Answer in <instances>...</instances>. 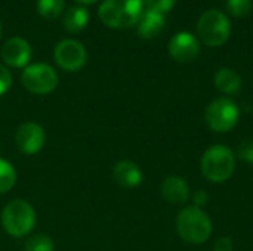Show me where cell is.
Instances as JSON below:
<instances>
[{
  "label": "cell",
  "instance_id": "1",
  "mask_svg": "<svg viewBox=\"0 0 253 251\" xmlns=\"http://www.w3.org/2000/svg\"><path fill=\"white\" fill-rule=\"evenodd\" d=\"M176 231L185 243L203 244L212 234V220L203 209L190 206L178 215Z\"/></svg>",
  "mask_w": 253,
  "mask_h": 251
},
{
  "label": "cell",
  "instance_id": "2",
  "mask_svg": "<svg viewBox=\"0 0 253 251\" xmlns=\"http://www.w3.org/2000/svg\"><path fill=\"white\" fill-rule=\"evenodd\" d=\"M141 0H105L99 7L101 21L111 28H130L142 16Z\"/></svg>",
  "mask_w": 253,
  "mask_h": 251
},
{
  "label": "cell",
  "instance_id": "3",
  "mask_svg": "<svg viewBox=\"0 0 253 251\" xmlns=\"http://www.w3.org/2000/svg\"><path fill=\"white\" fill-rule=\"evenodd\" d=\"M200 169L208 180L222 183L233 176L236 169V157L228 146L215 145L203 154Z\"/></svg>",
  "mask_w": 253,
  "mask_h": 251
},
{
  "label": "cell",
  "instance_id": "4",
  "mask_svg": "<svg viewBox=\"0 0 253 251\" xmlns=\"http://www.w3.org/2000/svg\"><path fill=\"white\" fill-rule=\"evenodd\" d=\"M1 225L10 237H25L36 225V212L30 203L24 200H13L3 209Z\"/></svg>",
  "mask_w": 253,
  "mask_h": 251
},
{
  "label": "cell",
  "instance_id": "5",
  "mask_svg": "<svg viewBox=\"0 0 253 251\" xmlns=\"http://www.w3.org/2000/svg\"><path fill=\"white\" fill-rule=\"evenodd\" d=\"M230 33L231 25L228 18L222 12L215 9L205 12L197 22L199 38L211 47L224 44L228 40Z\"/></svg>",
  "mask_w": 253,
  "mask_h": 251
},
{
  "label": "cell",
  "instance_id": "6",
  "mask_svg": "<svg viewBox=\"0 0 253 251\" xmlns=\"http://www.w3.org/2000/svg\"><path fill=\"white\" fill-rule=\"evenodd\" d=\"M240 117L239 107L227 98H219L213 101L206 108V123L208 126L218 133H227L236 127Z\"/></svg>",
  "mask_w": 253,
  "mask_h": 251
},
{
  "label": "cell",
  "instance_id": "7",
  "mask_svg": "<svg viewBox=\"0 0 253 251\" xmlns=\"http://www.w3.org/2000/svg\"><path fill=\"white\" fill-rule=\"evenodd\" d=\"M21 81L24 87L31 93L47 95L56 89L58 74L47 64H33L24 70L21 75Z\"/></svg>",
  "mask_w": 253,
  "mask_h": 251
},
{
  "label": "cell",
  "instance_id": "8",
  "mask_svg": "<svg viewBox=\"0 0 253 251\" xmlns=\"http://www.w3.org/2000/svg\"><path fill=\"white\" fill-rule=\"evenodd\" d=\"M53 56H55V62L64 71H70V72L82 70L87 61V52L84 46L73 38L59 41L55 47Z\"/></svg>",
  "mask_w": 253,
  "mask_h": 251
},
{
  "label": "cell",
  "instance_id": "9",
  "mask_svg": "<svg viewBox=\"0 0 253 251\" xmlns=\"http://www.w3.org/2000/svg\"><path fill=\"white\" fill-rule=\"evenodd\" d=\"M44 141H46V135L43 127L33 121L21 124L15 133V142L18 149L27 155L37 154L43 148Z\"/></svg>",
  "mask_w": 253,
  "mask_h": 251
},
{
  "label": "cell",
  "instance_id": "10",
  "mask_svg": "<svg viewBox=\"0 0 253 251\" xmlns=\"http://www.w3.org/2000/svg\"><path fill=\"white\" fill-rule=\"evenodd\" d=\"M0 56L6 65L21 68L25 67L31 59V46L27 40L21 37H12L3 43L0 49Z\"/></svg>",
  "mask_w": 253,
  "mask_h": 251
},
{
  "label": "cell",
  "instance_id": "11",
  "mask_svg": "<svg viewBox=\"0 0 253 251\" xmlns=\"http://www.w3.org/2000/svg\"><path fill=\"white\" fill-rule=\"evenodd\" d=\"M169 53L178 62H190L199 56L200 43L190 33H178L169 41Z\"/></svg>",
  "mask_w": 253,
  "mask_h": 251
},
{
  "label": "cell",
  "instance_id": "12",
  "mask_svg": "<svg viewBox=\"0 0 253 251\" xmlns=\"http://www.w3.org/2000/svg\"><path fill=\"white\" fill-rule=\"evenodd\" d=\"M160 192L163 198L170 204H184L190 198L188 183L179 176H168L160 186Z\"/></svg>",
  "mask_w": 253,
  "mask_h": 251
},
{
  "label": "cell",
  "instance_id": "13",
  "mask_svg": "<svg viewBox=\"0 0 253 251\" xmlns=\"http://www.w3.org/2000/svg\"><path fill=\"white\" fill-rule=\"evenodd\" d=\"M113 179L123 188H135L141 185L144 176L138 164L129 160H123L113 167Z\"/></svg>",
  "mask_w": 253,
  "mask_h": 251
},
{
  "label": "cell",
  "instance_id": "14",
  "mask_svg": "<svg viewBox=\"0 0 253 251\" xmlns=\"http://www.w3.org/2000/svg\"><path fill=\"white\" fill-rule=\"evenodd\" d=\"M163 28L165 16L150 10H147L138 22V33L142 38H154L163 31Z\"/></svg>",
  "mask_w": 253,
  "mask_h": 251
},
{
  "label": "cell",
  "instance_id": "15",
  "mask_svg": "<svg viewBox=\"0 0 253 251\" xmlns=\"http://www.w3.org/2000/svg\"><path fill=\"white\" fill-rule=\"evenodd\" d=\"M62 22L68 33H80L89 22V12L83 6H71L65 10Z\"/></svg>",
  "mask_w": 253,
  "mask_h": 251
},
{
  "label": "cell",
  "instance_id": "16",
  "mask_svg": "<svg viewBox=\"0 0 253 251\" xmlns=\"http://www.w3.org/2000/svg\"><path fill=\"white\" fill-rule=\"evenodd\" d=\"M215 86L225 95H234L242 87V78L234 70L222 68L215 74Z\"/></svg>",
  "mask_w": 253,
  "mask_h": 251
},
{
  "label": "cell",
  "instance_id": "17",
  "mask_svg": "<svg viewBox=\"0 0 253 251\" xmlns=\"http://www.w3.org/2000/svg\"><path fill=\"white\" fill-rule=\"evenodd\" d=\"M16 183V172L13 169V166L0 158V194H6L9 192Z\"/></svg>",
  "mask_w": 253,
  "mask_h": 251
},
{
  "label": "cell",
  "instance_id": "18",
  "mask_svg": "<svg viewBox=\"0 0 253 251\" xmlns=\"http://www.w3.org/2000/svg\"><path fill=\"white\" fill-rule=\"evenodd\" d=\"M24 249H25V251H53L55 250V244L49 235L36 234V235L27 238Z\"/></svg>",
  "mask_w": 253,
  "mask_h": 251
},
{
  "label": "cell",
  "instance_id": "19",
  "mask_svg": "<svg viewBox=\"0 0 253 251\" xmlns=\"http://www.w3.org/2000/svg\"><path fill=\"white\" fill-rule=\"evenodd\" d=\"M64 0H39L37 1V10L39 13L46 19H53L59 16V13L64 10Z\"/></svg>",
  "mask_w": 253,
  "mask_h": 251
},
{
  "label": "cell",
  "instance_id": "20",
  "mask_svg": "<svg viewBox=\"0 0 253 251\" xmlns=\"http://www.w3.org/2000/svg\"><path fill=\"white\" fill-rule=\"evenodd\" d=\"M227 9L237 18L246 16L252 9V0H227Z\"/></svg>",
  "mask_w": 253,
  "mask_h": 251
},
{
  "label": "cell",
  "instance_id": "21",
  "mask_svg": "<svg viewBox=\"0 0 253 251\" xmlns=\"http://www.w3.org/2000/svg\"><path fill=\"white\" fill-rule=\"evenodd\" d=\"M144 4L148 7L150 12L165 15L175 6V0H145Z\"/></svg>",
  "mask_w": 253,
  "mask_h": 251
},
{
  "label": "cell",
  "instance_id": "22",
  "mask_svg": "<svg viewBox=\"0 0 253 251\" xmlns=\"http://www.w3.org/2000/svg\"><path fill=\"white\" fill-rule=\"evenodd\" d=\"M237 152H239V157L243 161L253 164V139H248V141L242 142Z\"/></svg>",
  "mask_w": 253,
  "mask_h": 251
},
{
  "label": "cell",
  "instance_id": "23",
  "mask_svg": "<svg viewBox=\"0 0 253 251\" xmlns=\"http://www.w3.org/2000/svg\"><path fill=\"white\" fill-rule=\"evenodd\" d=\"M10 86H12V74L4 65H0V96L4 95L10 89Z\"/></svg>",
  "mask_w": 253,
  "mask_h": 251
},
{
  "label": "cell",
  "instance_id": "24",
  "mask_svg": "<svg viewBox=\"0 0 253 251\" xmlns=\"http://www.w3.org/2000/svg\"><path fill=\"white\" fill-rule=\"evenodd\" d=\"M213 251H233V241L228 237H222L215 243Z\"/></svg>",
  "mask_w": 253,
  "mask_h": 251
},
{
  "label": "cell",
  "instance_id": "25",
  "mask_svg": "<svg viewBox=\"0 0 253 251\" xmlns=\"http://www.w3.org/2000/svg\"><path fill=\"white\" fill-rule=\"evenodd\" d=\"M193 201H194V206L196 207H203L206 203H208V194L205 192V191H197L196 194H194V197H193Z\"/></svg>",
  "mask_w": 253,
  "mask_h": 251
},
{
  "label": "cell",
  "instance_id": "26",
  "mask_svg": "<svg viewBox=\"0 0 253 251\" xmlns=\"http://www.w3.org/2000/svg\"><path fill=\"white\" fill-rule=\"evenodd\" d=\"M76 1L83 3V4H92V3H95V1H98V0H76Z\"/></svg>",
  "mask_w": 253,
  "mask_h": 251
},
{
  "label": "cell",
  "instance_id": "27",
  "mask_svg": "<svg viewBox=\"0 0 253 251\" xmlns=\"http://www.w3.org/2000/svg\"><path fill=\"white\" fill-rule=\"evenodd\" d=\"M1 31H3V28H1V24H0V38H1Z\"/></svg>",
  "mask_w": 253,
  "mask_h": 251
},
{
  "label": "cell",
  "instance_id": "28",
  "mask_svg": "<svg viewBox=\"0 0 253 251\" xmlns=\"http://www.w3.org/2000/svg\"><path fill=\"white\" fill-rule=\"evenodd\" d=\"M141 1H142V4H144V3H145V0H141Z\"/></svg>",
  "mask_w": 253,
  "mask_h": 251
}]
</instances>
